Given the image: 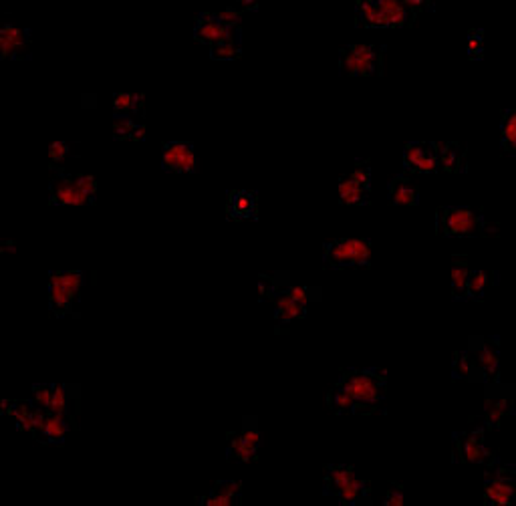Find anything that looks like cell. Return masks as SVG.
I'll list each match as a JSON object with an SVG mask.
<instances>
[{
	"label": "cell",
	"mask_w": 516,
	"mask_h": 506,
	"mask_svg": "<svg viewBox=\"0 0 516 506\" xmlns=\"http://www.w3.org/2000/svg\"><path fill=\"white\" fill-rule=\"evenodd\" d=\"M337 385L359 404L361 413H373L385 401L387 374L383 369H345Z\"/></svg>",
	"instance_id": "cell-1"
},
{
	"label": "cell",
	"mask_w": 516,
	"mask_h": 506,
	"mask_svg": "<svg viewBox=\"0 0 516 506\" xmlns=\"http://www.w3.org/2000/svg\"><path fill=\"white\" fill-rule=\"evenodd\" d=\"M438 228L441 236L446 238H474V236H486L497 230V226H488L484 216L478 210L466 206L441 208L438 212Z\"/></svg>",
	"instance_id": "cell-2"
},
{
	"label": "cell",
	"mask_w": 516,
	"mask_h": 506,
	"mask_svg": "<svg viewBox=\"0 0 516 506\" xmlns=\"http://www.w3.org/2000/svg\"><path fill=\"white\" fill-rule=\"evenodd\" d=\"M325 263L331 268L367 266L371 263V244L367 238H339L327 243Z\"/></svg>",
	"instance_id": "cell-3"
},
{
	"label": "cell",
	"mask_w": 516,
	"mask_h": 506,
	"mask_svg": "<svg viewBox=\"0 0 516 506\" xmlns=\"http://www.w3.org/2000/svg\"><path fill=\"white\" fill-rule=\"evenodd\" d=\"M382 69V47L351 45L341 53V71L349 77L377 75Z\"/></svg>",
	"instance_id": "cell-4"
},
{
	"label": "cell",
	"mask_w": 516,
	"mask_h": 506,
	"mask_svg": "<svg viewBox=\"0 0 516 506\" xmlns=\"http://www.w3.org/2000/svg\"><path fill=\"white\" fill-rule=\"evenodd\" d=\"M83 286V273L79 270H55L49 281V302L51 309L63 315L73 307L79 291Z\"/></svg>",
	"instance_id": "cell-5"
},
{
	"label": "cell",
	"mask_w": 516,
	"mask_h": 506,
	"mask_svg": "<svg viewBox=\"0 0 516 506\" xmlns=\"http://www.w3.org/2000/svg\"><path fill=\"white\" fill-rule=\"evenodd\" d=\"M260 300H270L274 305V319L281 325H290L295 321L305 319L306 309L303 305H299L297 300L287 297L272 279H268L267 275H263L260 279Z\"/></svg>",
	"instance_id": "cell-6"
},
{
	"label": "cell",
	"mask_w": 516,
	"mask_h": 506,
	"mask_svg": "<svg viewBox=\"0 0 516 506\" xmlns=\"http://www.w3.org/2000/svg\"><path fill=\"white\" fill-rule=\"evenodd\" d=\"M456 460L476 464V466L497 464V454L490 448H486L484 444V428L474 431H462L456 436Z\"/></svg>",
	"instance_id": "cell-7"
},
{
	"label": "cell",
	"mask_w": 516,
	"mask_h": 506,
	"mask_svg": "<svg viewBox=\"0 0 516 506\" xmlns=\"http://www.w3.org/2000/svg\"><path fill=\"white\" fill-rule=\"evenodd\" d=\"M403 164L409 171L416 174H434L438 166V150L434 144L425 141H412L407 144L403 153Z\"/></svg>",
	"instance_id": "cell-8"
},
{
	"label": "cell",
	"mask_w": 516,
	"mask_h": 506,
	"mask_svg": "<svg viewBox=\"0 0 516 506\" xmlns=\"http://www.w3.org/2000/svg\"><path fill=\"white\" fill-rule=\"evenodd\" d=\"M164 168L175 174H191L198 169V158L186 141H170L162 155Z\"/></svg>",
	"instance_id": "cell-9"
},
{
	"label": "cell",
	"mask_w": 516,
	"mask_h": 506,
	"mask_svg": "<svg viewBox=\"0 0 516 506\" xmlns=\"http://www.w3.org/2000/svg\"><path fill=\"white\" fill-rule=\"evenodd\" d=\"M484 498L490 506H508L515 498V474L508 468L506 472H497L490 480L484 484Z\"/></svg>",
	"instance_id": "cell-10"
},
{
	"label": "cell",
	"mask_w": 516,
	"mask_h": 506,
	"mask_svg": "<svg viewBox=\"0 0 516 506\" xmlns=\"http://www.w3.org/2000/svg\"><path fill=\"white\" fill-rule=\"evenodd\" d=\"M470 353L474 357L476 365L482 369V374L488 377L497 379L498 367H500V351H498L497 343L488 341L484 337H472L470 339Z\"/></svg>",
	"instance_id": "cell-11"
},
{
	"label": "cell",
	"mask_w": 516,
	"mask_h": 506,
	"mask_svg": "<svg viewBox=\"0 0 516 506\" xmlns=\"http://www.w3.org/2000/svg\"><path fill=\"white\" fill-rule=\"evenodd\" d=\"M51 194H53V202L58 204V206H85L91 200V196L87 192H83L81 187L77 186L73 176L57 178L53 182Z\"/></svg>",
	"instance_id": "cell-12"
},
{
	"label": "cell",
	"mask_w": 516,
	"mask_h": 506,
	"mask_svg": "<svg viewBox=\"0 0 516 506\" xmlns=\"http://www.w3.org/2000/svg\"><path fill=\"white\" fill-rule=\"evenodd\" d=\"M196 38L204 45H218L224 43L228 38H234V31L232 26L222 24L214 15H202L196 26Z\"/></svg>",
	"instance_id": "cell-13"
},
{
	"label": "cell",
	"mask_w": 516,
	"mask_h": 506,
	"mask_svg": "<svg viewBox=\"0 0 516 506\" xmlns=\"http://www.w3.org/2000/svg\"><path fill=\"white\" fill-rule=\"evenodd\" d=\"M240 492L242 486L236 480H220L216 482V486L212 490V494L200 498V503L204 506H234L240 500Z\"/></svg>",
	"instance_id": "cell-14"
},
{
	"label": "cell",
	"mask_w": 516,
	"mask_h": 506,
	"mask_svg": "<svg viewBox=\"0 0 516 506\" xmlns=\"http://www.w3.org/2000/svg\"><path fill=\"white\" fill-rule=\"evenodd\" d=\"M513 404H515V397L513 394L506 395H488L486 397V408H484V422H486V428L488 430H498L500 428V420L504 415L513 412Z\"/></svg>",
	"instance_id": "cell-15"
},
{
	"label": "cell",
	"mask_w": 516,
	"mask_h": 506,
	"mask_svg": "<svg viewBox=\"0 0 516 506\" xmlns=\"http://www.w3.org/2000/svg\"><path fill=\"white\" fill-rule=\"evenodd\" d=\"M359 476L355 474V470L351 466H343V464H333L327 468L325 474V494L327 496H337V492H341L347 484L355 482Z\"/></svg>",
	"instance_id": "cell-16"
},
{
	"label": "cell",
	"mask_w": 516,
	"mask_h": 506,
	"mask_svg": "<svg viewBox=\"0 0 516 506\" xmlns=\"http://www.w3.org/2000/svg\"><path fill=\"white\" fill-rule=\"evenodd\" d=\"M26 49V35L13 24L0 26V59L17 56Z\"/></svg>",
	"instance_id": "cell-17"
},
{
	"label": "cell",
	"mask_w": 516,
	"mask_h": 506,
	"mask_svg": "<svg viewBox=\"0 0 516 506\" xmlns=\"http://www.w3.org/2000/svg\"><path fill=\"white\" fill-rule=\"evenodd\" d=\"M454 377L456 379H466L470 383H476V381H486V375L482 374L474 357L470 351H458L454 355Z\"/></svg>",
	"instance_id": "cell-18"
},
{
	"label": "cell",
	"mask_w": 516,
	"mask_h": 506,
	"mask_svg": "<svg viewBox=\"0 0 516 506\" xmlns=\"http://www.w3.org/2000/svg\"><path fill=\"white\" fill-rule=\"evenodd\" d=\"M327 406L331 408V412L337 415H347V413H361L359 404L345 392L341 385H333L327 394Z\"/></svg>",
	"instance_id": "cell-19"
},
{
	"label": "cell",
	"mask_w": 516,
	"mask_h": 506,
	"mask_svg": "<svg viewBox=\"0 0 516 506\" xmlns=\"http://www.w3.org/2000/svg\"><path fill=\"white\" fill-rule=\"evenodd\" d=\"M389 192H391V200H393L396 206H416L418 204L416 187L412 186L409 178H405V176H398L391 182Z\"/></svg>",
	"instance_id": "cell-20"
},
{
	"label": "cell",
	"mask_w": 516,
	"mask_h": 506,
	"mask_svg": "<svg viewBox=\"0 0 516 506\" xmlns=\"http://www.w3.org/2000/svg\"><path fill=\"white\" fill-rule=\"evenodd\" d=\"M335 498L341 505H369V484L357 478L355 482L347 484L341 492H337Z\"/></svg>",
	"instance_id": "cell-21"
},
{
	"label": "cell",
	"mask_w": 516,
	"mask_h": 506,
	"mask_svg": "<svg viewBox=\"0 0 516 506\" xmlns=\"http://www.w3.org/2000/svg\"><path fill=\"white\" fill-rule=\"evenodd\" d=\"M339 198L347 206H361L369 198V187L359 186V184H355L353 180H349L345 176L343 180L339 182Z\"/></svg>",
	"instance_id": "cell-22"
},
{
	"label": "cell",
	"mask_w": 516,
	"mask_h": 506,
	"mask_svg": "<svg viewBox=\"0 0 516 506\" xmlns=\"http://www.w3.org/2000/svg\"><path fill=\"white\" fill-rule=\"evenodd\" d=\"M380 13L387 26H403L407 20V13L400 0H375Z\"/></svg>",
	"instance_id": "cell-23"
},
{
	"label": "cell",
	"mask_w": 516,
	"mask_h": 506,
	"mask_svg": "<svg viewBox=\"0 0 516 506\" xmlns=\"http://www.w3.org/2000/svg\"><path fill=\"white\" fill-rule=\"evenodd\" d=\"M228 456L238 462H252L258 458V448L252 446L249 440H244L240 434H230Z\"/></svg>",
	"instance_id": "cell-24"
},
{
	"label": "cell",
	"mask_w": 516,
	"mask_h": 506,
	"mask_svg": "<svg viewBox=\"0 0 516 506\" xmlns=\"http://www.w3.org/2000/svg\"><path fill=\"white\" fill-rule=\"evenodd\" d=\"M230 214L238 220L254 216V196L250 192H232L228 202Z\"/></svg>",
	"instance_id": "cell-25"
},
{
	"label": "cell",
	"mask_w": 516,
	"mask_h": 506,
	"mask_svg": "<svg viewBox=\"0 0 516 506\" xmlns=\"http://www.w3.org/2000/svg\"><path fill=\"white\" fill-rule=\"evenodd\" d=\"M468 279H470L468 263L456 261L452 266V297L456 300H468Z\"/></svg>",
	"instance_id": "cell-26"
},
{
	"label": "cell",
	"mask_w": 516,
	"mask_h": 506,
	"mask_svg": "<svg viewBox=\"0 0 516 506\" xmlns=\"http://www.w3.org/2000/svg\"><path fill=\"white\" fill-rule=\"evenodd\" d=\"M69 431V424L65 420V415H58V413H47L45 415V424L40 428V434L51 440V442H61L65 438V434Z\"/></svg>",
	"instance_id": "cell-27"
},
{
	"label": "cell",
	"mask_w": 516,
	"mask_h": 506,
	"mask_svg": "<svg viewBox=\"0 0 516 506\" xmlns=\"http://www.w3.org/2000/svg\"><path fill=\"white\" fill-rule=\"evenodd\" d=\"M438 150V166L444 171H458L460 150L456 144H434Z\"/></svg>",
	"instance_id": "cell-28"
},
{
	"label": "cell",
	"mask_w": 516,
	"mask_h": 506,
	"mask_svg": "<svg viewBox=\"0 0 516 506\" xmlns=\"http://www.w3.org/2000/svg\"><path fill=\"white\" fill-rule=\"evenodd\" d=\"M287 297L292 300H297L299 305L306 307L308 302H315V300L321 299V291L319 289H306L301 284H285V286H279Z\"/></svg>",
	"instance_id": "cell-29"
},
{
	"label": "cell",
	"mask_w": 516,
	"mask_h": 506,
	"mask_svg": "<svg viewBox=\"0 0 516 506\" xmlns=\"http://www.w3.org/2000/svg\"><path fill=\"white\" fill-rule=\"evenodd\" d=\"M359 15H361V22L365 26H371V29H385L387 26L375 0H359Z\"/></svg>",
	"instance_id": "cell-30"
},
{
	"label": "cell",
	"mask_w": 516,
	"mask_h": 506,
	"mask_svg": "<svg viewBox=\"0 0 516 506\" xmlns=\"http://www.w3.org/2000/svg\"><path fill=\"white\" fill-rule=\"evenodd\" d=\"M488 286V273H484L482 268L470 270V279H468V299L480 300L486 293Z\"/></svg>",
	"instance_id": "cell-31"
},
{
	"label": "cell",
	"mask_w": 516,
	"mask_h": 506,
	"mask_svg": "<svg viewBox=\"0 0 516 506\" xmlns=\"http://www.w3.org/2000/svg\"><path fill=\"white\" fill-rule=\"evenodd\" d=\"M502 144L508 153H516V112H506L502 123Z\"/></svg>",
	"instance_id": "cell-32"
},
{
	"label": "cell",
	"mask_w": 516,
	"mask_h": 506,
	"mask_svg": "<svg viewBox=\"0 0 516 506\" xmlns=\"http://www.w3.org/2000/svg\"><path fill=\"white\" fill-rule=\"evenodd\" d=\"M143 103L141 93H117L114 97V109L117 113H132Z\"/></svg>",
	"instance_id": "cell-33"
},
{
	"label": "cell",
	"mask_w": 516,
	"mask_h": 506,
	"mask_svg": "<svg viewBox=\"0 0 516 506\" xmlns=\"http://www.w3.org/2000/svg\"><path fill=\"white\" fill-rule=\"evenodd\" d=\"M240 55V45L236 38H228L224 43H218V45H212V56L214 59H220V61H230L234 56Z\"/></svg>",
	"instance_id": "cell-34"
},
{
	"label": "cell",
	"mask_w": 516,
	"mask_h": 506,
	"mask_svg": "<svg viewBox=\"0 0 516 506\" xmlns=\"http://www.w3.org/2000/svg\"><path fill=\"white\" fill-rule=\"evenodd\" d=\"M49 412L58 413V415H65L67 413V394H65V388L63 385H53V397H51Z\"/></svg>",
	"instance_id": "cell-35"
},
{
	"label": "cell",
	"mask_w": 516,
	"mask_h": 506,
	"mask_svg": "<svg viewBox=\"0 0 516 506\" xmlns=\"http://www.w3.org/2000/svg\"><path fill=\"white\" fill-rule=\"evenodd\" d=\"M47 410H42V408H31V412H29V417H26V422H24V426L20 428L22 431H38L40 434V428H42V424H45V415H47Z\"/></svg>",
	"instance_id": "cell-36"
},
{
	"label": "cell",
	"mask_w": 516,
	"mask_h": 506,
	"mask_svg": "<svg viewBox=\"0 0 516 506\" xmlns=\"http://www.w3.org/2000/svg\"><path fill=\"white\" fill-rule=\"evenodd\" d=\"M135 128L137 125H135L130 117H117L114 121L115 137H119V139H123V137H130L132 139V133H134Z\"/></svg>",
	"instance_id": "cell-37"
},
{
	"label": "cell",
	"mask_w": 516,
	"mask_h": 506,
	"mask_svg": "<svg viewBox=\"0 0 516 506\" xmlns=\"http://www.w3.org/2000/svg\"><path fill=\"white\" fill-rule=\"evenodd\" d=\"M31 404L29 401H15L13 404V408L8 410V413L17 420V424H19V428L24 426V422H26V417H29V412H31Z\"/></svg>",
	"instance_id": "cell-38"
},
{
	"label": "cell",
	"mask_w": 516,
	"mask_h": 506,
	"mask_svg": "<svg viewBox=\"0 0 516 506\" xmlns=\"http://www.w3.org/2000/svg\"><path fill=\"white\" fill-rule=\"evenodd\" d=\"M51 397H53V385H37V390H35V401H37L38 408H42V410L49 412Z\"/></svg>",
	"instance_id": "cell-39"
},
{
	"label": "cell",
	"mask_w": 516,
	"mask_h": 506,
	"mask_svg": "<svg viewBox=\"0 0 516 506\" xmlns=\"http://www.w3.org/2000/svg\"><path fill=\"white\" fill-rule=\"evenodd\" d=\"M73 180L77 182V186L81 187L83 192H87L91 198L95 196L97 180L93 178V176H89V174H77V176H73Z\"/></svg>",
	"instance_id": "cell-40"
},
{
	"label": "cell",
	"mask_w": 516,
	"mask_h": 506,
	"mask_svg": "<svg viewBox=\"0 0 516 506\" xmlns=\"http://www.w3.org/2000/svg\"><path fill=\"white\" fill-rule=\"evenodd\" d=\"M67 153H69V146H67L65 141H53V144L49 146V158H51L53 162L65 160Z\"/></svg>",
	"instance_id": "cell-41"
},
{
	"label": "cell",
	"mask_w": 516,
	"mask_h": 506,
	"mask_svg": "<svg viewBox=\"0 0 516 506\" xmlns=\"http://www.w3.org/2000/svg\"><path fill=\"white\" fill-rule=\"evenodd\" d=\"M214 17L220 20L222 24H226V26H234V24L240 22V13H236V10H232V8L220 10V13H216Z\"/></svg>",
	"instance_id": "cell-42"
},
{
	"label": "cell",
	"mask_w": 516,
	"mask_h": 506,
	"mask_svg": "<svg viewBox=\"0 0 516 506\" xmlns=\"http://www.w3.org/2000/svg\"><path fill=\"white\" fill-rule=\"evenodd\" d=\"M347 178H349V180H353L355 184H359V186H363V187H369V182H371V174H369V169L367 168L353 169Z\"/></svg>",
	"instance_id": "cell-43"
},
{
	"label": "cell",
	"mask_w": 516,
	"mask_h": 506,
	"mask_svg": "<svg viewBox=\"0 0 516 506\" xmlns=\"http://www.w3.org/2000/svg\"><path fill=\"white\" fill-rule=\"evenodd\" d=\"M403 505V492L400 488H391L383 500V506H402Z\"/></svg>",
	"instance_id": "cell-44"
},
{
	"label": "cell",
	"mask_w": 516,
	"mask_h": 506,
	"mask_svg": "<svg viewBox=\"0 0 516 506\" xmlns=\"http://www.w3.org/2000/svg\"><path fill=\"white\" fill-rule=\"evenodd\" d=\"M405 8H412V10H421L425 6V0H400Z\"/></svg>",
	"instance_id": "cell-45"
},
{
	"label": "cell",
	"mask_w": 516,
	"mask_h": 506,
	"mask_svg": "<svg viewBox=\"0 0 516 506\" xmlns=\"http://www.w3.org/2000/svg\"><path fill=\"white\" fill-rule=\"evenodd\" d=\"M468 49L476 55V53H480L482 51V40H480V37H470V40H468Z\"/></svg>",
	"instance_id": "cell-46"
},
{
	"label": "cell",
	"mask_w": 516,
	"mask_h": 506,
	"mask_svg": "<svg viewBox=\"0 0 516 506\" xmlns=\"http://www.w3.org/2000/svg\"><path fill=\"white\" fill-rule=\"evenodd\" d=\"M146 137V128H141V125H137L134 130V133H132V139H135V141H139V139H143Z\"/></svg>",
	"instance_id": "cell-47"
},
{
	"label": "cell",
	"mask_w": 516,
	"mask_h": 506,
	"mask_svg": "<svg viewBox=\"0 0 516 506\" xmlns=\"http://www.w3.org/2000/svg\"><path fill=\"white\" fill-rule=\"evenodd\" d=\"M2 252H17V246H15V243H6V246L2 248Z\"/></svg>",
	"instance_id": "cell-48"
},
{
	"label": "cell",
	"mask_w": 516,
	"mask_h": 506,
	"mask_svg": "<svg viewBox=\"0 0 516 506\" xmlns=\"http://www.w3.org/2000/svg\"><path fill=\"white\" fill-rule=\"evenodd\" d=\"M0 406H2V410H4V412H8V410H10V401H8V399H2V404H0Z\"/></svg>",
	"instance_id": "cell-49"
},
{
	"label": "cell",
	"mask_w": 516,
	"mask_h": 506,
	"mask_svg": "<svg viewBox=\"0 0 516 506\" xmlns=\"http://www.w3.org/2000/svg\"><path fill=\"white\" fill-rule=\"evenodd\" d=\"M236 2H240V4H244V6H252V4H254V0H236Z\"/></svg>",
	"instance_id": "cell-50"
}]
</instances>
